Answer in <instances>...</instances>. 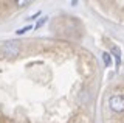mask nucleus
Segmentation results:
<instances>
[{
    "label": "nucleus",
    "mask_w": 124,
    "mask_h": 123,
    "mask_svg": "<svg viewBox=\"0 0 124 123\" xmlns=\"http://www.w3.org/2000/svg\"><path fill=\"white\" fill-rule=\"evenodd\" d=\"M28 3H30V2H26V3H23V2H17V5H19V6H23V5H28Z\"/></svg>",
    "instance_id": "0eeeda50"
},
{
    "label": "nucleus",
    "mask_w": 124,
    "mask_h": 123,
    "mask_svg": "<svg viewBox=\"0 0 124 123\" xmlns=\"http://www.w3.org/2000/svg\"><path fill=\"white\" fill-rule=\"evenodd\" d=\"M108 106L113 112L123 114L124 112V97L123 95H113L108 98Z\"/></svg>",
    "instance_id": "f257e3e1"
},
{
    "label": "nucleus",
    "mask_w": 124,
    "mask_h": 123,
    "mask_svg": "<svg viewBox=\"0 0 124 123\" xmlns=\"http://www.w3.org/2000/svg\"><path fill=\"white\" fill-rule=\"evenodd\" d=\"M30 28H31V26H25V28H20V30H19V31H17V34H23L25 31H28Z\"/></svg>",
    "instance_id": "423d86ee"
},
{
    "label": "nucleus",
    "mask_w": 124,
    "mask_h": 123,
    "mask_svg": "<svg viewBox=\"0 0 124 123\" xmlns=\"http://www.w3.org/2000/svg\"><path fill=\"white\" fill-rule=\"evenodd\" d=\"M110 52H112V55H113V58H115V66H116V69H118L119 66H121V48H119L118 45H112Z\"/></svg>",
    "instance_id": "7ed1b4c3"
},
{
    "label": "nucleus",
    "mask_w": 124,
    "mask_h": 123,
    "mask_svg": "<svg viewBox=\"0 0 124 123\" xmlns=\"http://www.w3.org/2000/svg\"><path fill=\"white\" fill-rule=\"evenodd\" d=\"M45 22H46V17H42V19H40V20H39V22H37V24H36V28H40V26H42V25H44V24H45Z\"/></svg>",
    "instance_id": "39448f33"
},
{
    "label": "nucleus",
    "mask_w": 124,
    "mask_h": 123,
    "mask_svg": "<svg viewBox=\"0 0 124 123\" xmlns=\"http://www.w3.org/2000/svg\"><path fill=\"white\" fill-rule=\"evenodd\" d=\"M102 61H104V66H106V67H108V66H110V62H112V58H110V53L104 52V53H102Z\"/></svg>",
    "instance_id": "20e7f679"
},
{
    "label": "nucleus",
    "mask_w": 124,
    "mask_h": 123,
    "mask_svg": "<svg viewBox=\"0 0 124 123\" xmlns=\"http://www.w3.org/2000/svg\"><path fill=\"white\" fill-rule=\"evenodd\" d=\"M2 50H3V53H5V56H16V55L20 53V44H19L17 41L6 42Z\"/></svg>",
    "instance_id": "f03ea898"
}]
</instances>
